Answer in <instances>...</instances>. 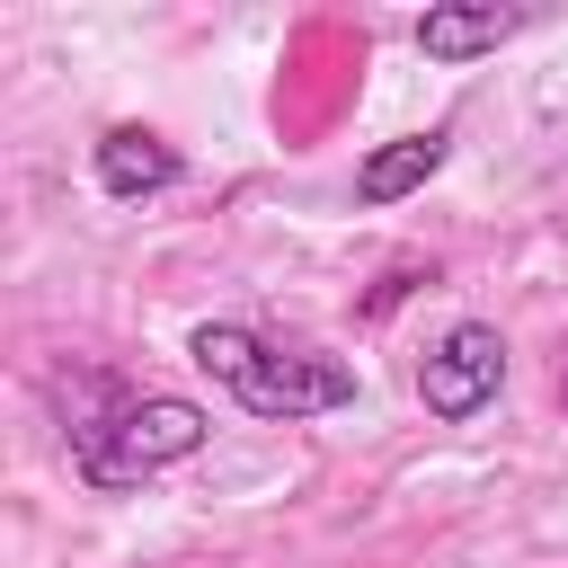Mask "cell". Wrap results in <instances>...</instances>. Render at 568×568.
I'll use <instances>...</instances> for the list:
<instances>
[{
	"label": "cell",
	"mask_w": 568,
	"mask_h": 568,
	"mask_svg": "<svg viewBox=\"0 0 568 568\" xmlns=\"http://www.w3.org/2000/svg\"><path fill=\"white\" fill-rule=\"evenodd\" d=\"M80 390H89V408L62 426V444L98 497H133L142 479H160L213 444V417L186 390H133L115 373H80Z\"/></svg>",
	"instance_id": "cell-1"
},
{
	"label": "cell",
	"mask_w": 568,
	"mask_h": 568,
	"mask_svg": "<svg viewBox=\"0 0 568 568\" xmlns=\"http://www.w3.org/2000/svg\"><path fill=\"white\" fill-rule=\"evenodd\" d=\"M186 355H195V373H213V390H231V408H248L266 426L355 408V364H337L320 346H293V337H266L248 320H195Z\"/></svg>",
	"instance_id": "cell-2"
},
{
	"label": "cell",
	"mask_w": 568,
	"mask_h": 568,
	"mask_svg": "<svg viewBox=\"0 0 568 568\" xmlns=\"http://www.w3.org/2000/svg\"><path fill=\"white\" fill-rule=\"evenodd\" d=\"M497 390H506V337L488 320H453L417 364V408L435 426H470L479 408H497Z\"/></svg>",
	"instance_id": "cell-3"
},
{
	"label": "cell",
	"mask_w": 568,
	"mask_h": 568,
	"mask_svg": "<svg viewBox=\"0 0 568 568\" xmlns=\"http://www.w3.org/2000/svg\"><path fill=\"white\" fill-rule=\"evenodd\" d=\"M89 169H98V186H106L115 204H151V195H169V186L186 178L178 142L151 133V124H106V133L89 142Z\"/></svg>",
	"instance_id": "cell-4"
},
{
	"label": "cell",
	"mask_w": 568,
	"mask_h": 568,
	"mask_svg": "<svg viewBox=\"0 0 568 568\" xmlns=\"http://www.w3.org/2000/svg\"><path fill=\"white\" fill-rule=\"evenodd\" d=\"M524 27H532V18H524V9H497V0H435V9L417 18V53L444 62V71H462V62L497 53V44L524 36Z\"/></svg>",
	"instance_id": "cell-5"
},
{
	"label": "cell",
	"mask_w": 568,
	"mask_h": 568,
	"mask_svg": "<svg viewBox=\"0 0 568 568\" xmlns=\"http://www.w3.org/2000/svg\"><path fill=\"white\" fill-rule=\"evenodd\" d=\"M444 160H453V124H426V133L373 142V151L355 160V204H399V195H417Z\"/></svg>",
	"instance_id": "cell-6"
}]
</instances>
